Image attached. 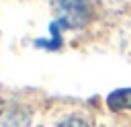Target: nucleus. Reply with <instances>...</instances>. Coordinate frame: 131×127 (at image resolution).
Returning a JSON list of instances; mask_svg holds the SVG:
<instances>
[{"mask_svg": "<svg viewBox=\"0 0 131 127\" xmlns=\"http://www.w3.org/2000/svg\"><path fill=\"white\" fill-rule=\"evenodd\" d=\"M55 20L61 29H80L92 18L90 0H53Z\"/></svg>", "mask_w": 131, "mask_h": 127, "instance_id": "nucleus-1", "label": "nucleus"}, {"mask_svg": "<svg viewBox=\"0 0 131 127\" xmlns=\"http://www.w3.org/2000/svg\"><path fill=\"white\" fill-rule=\"evenodd\" d=\"M106 104L111 111H127L131 109V88H119L108 94Z\"/></svg>", "mask_w": 131, "mask_h": 127, "instance_id": "nucleus-3", "label": "nucleus"}, {"mask_svg": "<svg viewBox=\"0 0 131 127\" xmlns=\"http://www.w3.org/2000/svg\"><path fill=\"white\" fill-rule=\"evenodd\" d=\"M31 125V113L18 107L6 109L0 113V127H29Z\"/></svg>", "mask_w": 131, "mask_h": 127, "instance_id": "nucleus-2", "label": "nucleus"}, {"mask_svg": "<svg viewBox=\"0 0 131 127\" xmlns=\"http://www.w3.org/2000/svg\"><path fill=\"white\" fill-rule=\"evenodd\" d=\"M57 127H88V123L82 121V119H78V117H70V119H66L63 123H59Z\"/></svg>", "mask_w": 131, "mask_h": 127, "instance_id": "nucleus-4", "label": "nucleus"}]
</instances>
